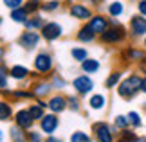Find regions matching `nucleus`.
<instances>
[{
    "instance_id": "nucleus-38",
    "label": "nucleus",
    "mask_w": 146,
    "mask_h": 142,
    "mask_svg": "<svg viewBox=\"0 0 146 142\" xmlns=\"http://www.w3.org/2000/svg\"><path fill=\"white\" fill-rule=\"evenodd\" d=\"M135 4H137V13L146 16V0H137Z\"/></svg>"
},
{
    "instance_id": "nucleus-43",
    "label": "nucleus",
    "mask_w": 146,
    "mask_h": 142,
    "mask_svg": "<svg viewBox=\"0 0 146 142\" xmlns=\"http://www.w3.org/2000/svg\"><path fill=\"white\" fill-rule=\"evenodd\" d=\"M4 58H5V49L2 47V45H0V63L4 61Z\"/></svg>"
},
{
    "instance_id": "nucleus-24",
    "label": "nucleus",
    "mask_w": 146,
    "mask_h": 142,
    "mask_svg": "<svg viewBox=\"0 0 146 142\" xmlns=\"http://www.w3.org/2000/svg\"><path fill=\"white\" fill-rule=\"evenodd\" d=\"M24 7L29 15H36V13H40V9H42V0H25Z\"/></svg>"
},
{
    "instance_id": "nucleus-1",
    "label": "nucleus",
    "mask_w": 146,
    "mask_h": 142,
    "mask_svg": "<svg viewBox=\"0 0 146 142\" xmlns=\"http://www.w3.org/2000/svg\"><path fill=\"white\" fill-rule=\"evenodd\" d=\"M141 76L139 74H130L128 77L121 79L119 85H117V94L123 99H132L135 94L141 92Z\"/></svg>"
},
{
    "instance_id": "nucleus-11",
    "label": "nucleus",
    "mask_w": 146,
    "mask_h": 142,
    "mask_svg": "<svg viewBox=\"0 0 146 142\" xmlns=\"http://www.w3.org/2000/svg\"><path fill=\"white\" fill-rule=\"evenodd\" d=\"M58 124H60V119L56 117V113H52V112L45 113V115L40 119V128H42V131L47 133V135L54 133L56 128H58Z\"/></svg>"
},
{
    "instance_id": "nucleus-51",
    "label": "nucleus",
    "mask_w": 146,
    "mask_h": 142,
    "mask_svg": "<svg viewBox=\"0 0 146 142\" xmlns=\"http://www.w3.org/2000/svg\"><path fill=\"white\" fill-rule=\"evenodd\" d=\"M144 63H146V61H144Z\"/></svg>"
},
{
    "instance_id": "nucleus-19",
    "label": "nucleus",
    "mask_w": 146,
    "mask_h": 142,
    "mask_svg": "<svg viewBox=\"0 0 146 142\" xmlns=\"http://www.w3.org/2000/svg\"><path fill=\"white\" fill-rule=\"evenodd\" d=\"M106 13H108L110 18H117V16H121L125 13V4L121 0H114V2H110L106 5Z\"/></svg>"
},
{
    "instance_id": "nucleus-29",
    "label": "nucleus",
    "mask_w": 146,
    "mask_h": 142,
    "mask_svg": "<svg viewBox=\"0 0 146 142\" xmlns=\"http://www.w3.org/2000/svg\"><path fill=\"white\" fill-rule=\"evenodd\" d=\"M70 56H72L76 61H80V63H81L83 59L88 58V52H87V49H83V47H74V49L70 50Z\"/></svg>"
},
{
    "instance_id": "nucleus-7",
    "label": "nucleus",
    "mask_w": 146,
    "mask_h": 142,
    "mask_svg": "<svg viewBox=\"0 0 146 142\" xmlns=\"http://www.w3.org/2000/svg\"><path fill=\"white\" fill-rule=\"evenodd\" d=\"M54 67V59L49 52H38L35 58V70L40 74H49Z\"/></svg>"
},
{
    "instance_id": "nucleus-28",
    "label": "nucleus",
    "mask_w": 146,
    "mask_h": 142,
    "mask_svg": "<svg viewBox=\"0 0 146 142\" xmlns=\"http://www.w3.org/2000/svg\"><path fill=\"white\" fill-rule=\"evenodd\" d=\"M121 76H123V74H121L119 70L112 72L110 76L106 77V81H105V87H106V88H114V87H117V85H119V81H121Z\"/></svg>"
},
{
    "instance_id": "nucleus-49",
    "label": "nucleus",
    "mask_w": 146,
    "mask_h": 142,
    "mask_svg": "<svg viewBox=\"0 0 146 142\" xmlns=\"http://www.w3.org/2000/svg\"><path fill=\"white\" fill-rule=\"evenodd\" d=\"M0 25H2V16H0Z\"/></svg>"
},
{
    "instance_id": "nucleus-45",
    "label": "nucleus",
    "mask_w": 146,
    "mask_h": 142,
    "mask_svg": "<svg viewBox=\"0 0 146 142\" xmlns=\"http://www.w3.org/2000/svg\"><path fill=\"white\" fill-rule=\"evenodd\" d=\"M135 142H146L144 137H135Z\"/></svg>"
},
{
    "instance_id": "nucleus-8",
    "label": "nucleus",
    "mask_w": 146,
    "mask_h": 142,
    "mask_svg": "<svg viewBox=\"0 0 146 142\" xmlns=\"http://www.w3.org/2000/svg\"><path fill=\"white\" fill-rule=\"evenodd\" d=\"M87 25L90 27V29L94 31V34L99 36L101 32H105L106 29H108V25H110V20L106 18L105 15H92L90 18L87 20Z\"/></svg>"
},
{
    "instance_id": "nucleus-5",
    "label": "nucleus",
    "mask_w": 146,
    "mask_h": 142,
    "mask_svg": "<svg viewBox=\"0 0 146 142\" xmlns=\"http://www.w3.org/2000/svg\"><path fill=\"white\" fill-rule=\"evenodd\" d=\"M69 15L72 16V18H76V20L87 22L94 13H92L90 5H87V4H83V2H72L69 5Z\"/></svg>"
},
{
    "instance_id": "nucleus-33",
    "label": "nucleus",
    "mask_w": 146,
    "mask_h": 142,
    "mask_svg": "<svg viewBox=\"0 0 146 142\" xmlns=\"http://www.w3.org/2000/svg\"><path fill=\"white\" fill-rule=\"evenodd\" d=\"M70 142H90V137L83 131H74L70 137Z\"/></svg>"
},
{
    "instance_id": "nucleus-36",
    "label": "nucleus",
    "mask_w": 146,
    "mask_h": 142,
    "mask_svg": "<svg viewBox=\"0 0 146 142\" xmlns=\"http://www.w3.org/2000/svg\"><path fill=\"white\" fill-rule=\"evenodd\" d=\"M67 108H70V110H80V101L76 97H67Z\"/></svg>"
},
{
    "instance_id": "nucleus-48",
    "label": "nucleus",
    "mask_w": 146,
    "mask_h": 142,
    "mask_svg": "<svg viewBox=\"0 0 146 142\" xmlns=\"http://www.w3.org/2000/svg\"><path fill=\"white\" fill-rule=\"evenodd\" d=\"M144 49H146V36H144Z\"/></svg>"
},
{
    "instance_id": "nucleus-46",
    "label": "nucleus",
    "mask_w": 146,
    "mask_h": 142,
    "mask_svg": "<svg viewBox=\"0 0 146 142\" xmlns=\"http://www.w3.org/2000/svg\"><path fill=\"white\" fill-rule=\"evenodd\" d=\"M2 140H4V131L0 129V142H2Z\"/></svg>"
},
{
    "instance_id": "nucleus-47",
    "label": "nucleus",
    "mask_w": 146,
    "mask_h": 142,
    "mask_svg": "<svg viewBox=\"0 0 146 142\" xmlns=\"http://www.w3.org/2000/svg\"><path fill=\"white\" fill-rule=\"evenodd\" d=\"M121 142H135V139H133V140H121Z\"/></svg>"
},
{
    "instance_id": "nucleus-20",
    "label": "nucleus",
    "mask_w": 146,
    "mask_h": 142,
    "mask_svg": "<svg viewBox=\"0 0 146 142\" xmlns=\"http://www.w3.org/2000/svg\"><path fill=\"white\" fill-rule=\"evenodd\" d=\"M99 69H101V63L94 58H87V59L81 61V70L85 74H96Z\"/></svg>"
},
{
    "instance_id": "nucleus-22",
    "label": "nucleus",
    "mask_w": 146,
    "mask_h": 142,
    "mask_svg": "<svg viewBox=\"0 0 146 142\" xmlns=\"http://www.w3.org/2000/svg\"><path fill=\"white\" fill-rule=\"evenodd\" d=\"M88 104H90L92 110H103L106 104V97L103 94H94L90 99H88Z\"/></svg>"
},
{
    "instance_id": "nucleus-4",
    "label": "nucleus",
    "mask_w": 146,
    "mask_h": 142,
    "mask_svg": "<svg viewBox=\"0 0 146 142\" xmlns=\"http://www.w3.org/2000/svg\"><path fill=\"white\" fill-rule=\"evenodd\" d=\"M40 34L45 42H56L58 38L63 36V27L58 22H45L43 27L40 29Z\"/></svg>"
},
{
    "instance_id": "nucleus-32",
    "label": "nucleus",
    "mask_w": 146,
    "mask_h": 142,
    "mask_svg": "<svg viewBox=\"0 0 146 142\" xmlns=\"http://www.w3.org/2000/svg\"><path fill=\"white\" fill-rule=\"evenodd\" d=\"M114 126L119 128V129H126L128 128V117L126 115H117L114 119Z\"/></svg>"
},
{
    "instance_id": "nucleus-39",
    "label": "nucleus",
    "mask_w": 146,
    "mask_h": 142,
    "mask_svg": "<svg viewBox=\"0 0 146 142\" xmlns=\"http://www.w3.org/2000/svg\"><path fill=\"white\" fill-rule=\"evenodd\" d=\"M135 139V133L128 131V129H123V140H133Z\"/></svg>"
},
{
    "instance_id": "nucleus-35",
    "label": "nucleus",
    "mask_w": 146,
    "mask_h": 142,
    "mask_svg": "<svg viewBox=\"0 0 146 142\" xmlns=\"http://www.w3.org/2000/svg\"><path fill=\"white\" fill-rule=\"evenodd\" d=\"M50 85H52V88H65V79H61L60 76H52V81H50Z\"/></svg>"
},
{
    "instance_id": "nucleus-30",
    "label": "nucleus",
    "mask_w": 146,
    "mask_h": 142,
    "mask_svg": "<svg viewBox=\"0 0 146 142\" xmlns=\"http://www.w3.org/2000/svg\"><path fill=\"white\" fill-rule=\"evenodd\" d=\"M7 77H9V70L5 69L4 63H0V90L7 88Z\"/></svg>"
},
{
    "instance_id": "nucleus-31",
    "label": "nucleus",
    "mask_w": 146,
    "mask_h": 142,
    "mask_svg": "<svg viewBox=\"0 0 146 142\" xmlns=\"http://www.w3.org/2000/svg\"><path fill=\"white\" fill-rule=\"evenodd\" d=\"M126 117H128V124H132L133 128H139V126L143 124V121H141V115H139L137 112H130Z\"/></svg>"
},
{
    "instance_id": "nucleus-14",
    "label": "nucleus",
    "mask_w": 146,
    "mask_h": 142,
    "mask_svg": "<svg viewBox=\"0 0 146 142\" xmlns=\"http://www.w3.org/2000/svg\"><path fill=\"white\" fill-rule=\"evenodd\" d=\"M43 24H45V20H43V16L40 13H36V15H31L29 18H27V22L24 24V27L27 31H40Z\"/></svg>"
},
{
    "instance_id": "nucleus-26",
    "label": "nucleus",
    "mask_w": 146,
    "mask_h": 142,
    "mask_svg": "<svg viewBox=\"0 0 146 142\" xmlns=\"http://www.w3.org/2000/svg\"><path fill=\"white\" fill-rule=\"evenodd\" d=\"M9 135H11V140L13 142H25V133H24V129L18 128V126H13L9 129Z\"/></svg>"
},
{
    "instance_id": "nucleus-13",
    "label": "nucleus",
    "mask_w": 146,
    "mask_h": 142,
    "mask_svg": "<svg viewBox=\"0 0 146 142\" xmlns=\"http://www.w3.org/2000/svg\"><path fill=\"white\" fill-rule=\"evenodd\" d=\"M47 108L52 113H61L67 108V97H63V95H52L49 101H47Z\"/></svg>"
},
{
    "instance_id": "nucleus-12",
    "label": "nucleus",
    "mask_w": 146,
    "mask_h": 142,
    "mask_svg": "<svg viewBox=\"0 0 146 142\" xmlns=\"http://www.w3.org/2000/svg\"><path fill=\"white\" fill-rule=\"evenodd\" d=\"M15 122H16V126L22 128V129H31L33 124H35V119L31 117L29 110H18L15 113Z\"/></svg>"
},
{
    "instance_id": "nucleus-27",
    "label": "nucleus",
    "mask_w": 146,
    "mask_h": 142,
    "mask_svg": "<svg viewBox=\"0 0 146 142\" xmlns=\"http://www.w3.org/2000/svg\"><path fill=\"white\" fill-rule=\"evenodd\" d=\"M27 110H29V113H31V117L35 119V121H40V119L45 115V108H42L38 103H35V104H31L29 108H27Z\"/></svg>"
},
{
    "instance_id": "nucleus-50",
    "label": "nucleus",
    "mask_w": 146,
    "mask_h": 142,
    "mask_svg": "<svg viewBox=\"0 0 146 142\" xmlns=\"http://www.w3.org/2000/svg\"><path fill=\"white\" fill-rule=\"evenodd\" d=\"M132 2H137V0H132Z\"/></svg>"
},
{
    "instance_id": "nucleus-9",
    "label": "nucleus",
    "mask_w": 146,
    "mask_h": 142,
    "mask_svg": "<svg viewBox=\"0 0 146 142\" xmlns=\"http://www.w3.org/2000/svg\"><path fill=\"white\" fill-rule=\"evenodd\" d=\"M114 128H110L106 122H96L94 124V133H96L98 142H112L114 140Z\"/></svg>"
},
{
    "instance_id": "nucleus-40",
    "label": "nucleus",
    "mask_w": 146,
    "mask_h": 142,
    "mask_svg": "<svg viewBox=\"0 0 146 142\" xmlns=\"http://www.w3.org/2000/svg\"><path fill=\"white\" fill-rule=\"evenodd\" d=\"M29 139H31V142H42L40 133H36V131H31L29 133Z\"/></svg>"
},
{
    "instance_id": "nucleus-37",
    "label": "nucleus",
    "mask_w": 146,
    "mask_h": 142,
    "mask_svg": "<svg viewBox=\"0 0 146 142\" xmlns=\"http://www.w3.org/2000/svg\"><path fill=\"white\" fill-rule=\"evenodd\" d=\"M13 97H18V99H29V97H33V92H24V90H18V92H13Z\"/></svg>"
},
{
    "instance_id": "nucleus-25",
    "label": "nucleus",
    "mask_w": 146,
    "mask_h": 142,
    "mask_svg": "<svg viewBox=\"0 0 146 142\" xmlns=\"http://www.w3.org/2000/svg\"><path fill=\"white\" fill-rule=\"evenodd\" d=\"M61 7V2L60 0H47V2H42V9L43 13H54V11H58Z\"/></svg>"
},
{
    "instance_id": "nucleus-3",
    "label": "nucleus",
    "mask_w": 146,
    "mask_h": 142,
    "mask_svg": "<svg viewBox=\"0 0 146 142\" xmlns=\"http://www.w3.org/2000/svg\"><path fill=\"white\" fill-rule=\"evenodd\" d=\"M40 40H42V34L38 31H27L25 29L18 36V45L22 49H25V50H33V49H36L38 45H40Z\"/></svg>"
},
{
    "instance_id": "nucleus-10",
    "label": "nucleus",
    "mask_w": 146,
    "mask_h": 142,
    "mask_svg": "<svg viewBox=\"0 0 146 142\" xmlns=\"http://www.w3.org/2000/svg\"><path fill=\"white\" fill-rule=\"evenodd\" d=\"M128 29L133 36H146V16L143 15H133L130 18V24H128Z\"/></svg>"
},
{
    "instance_id": "nucleus-6",
    "label": "nucleus",
    "mask_w": 146,
    "mask_h": 142,
    "mask_svg": "<svg viewBox=\"0 0 146 142\" xmlns=\"http://www.w3.org/2000/svg\"><path fill=\"white\" fill-rule=\"evenodd\" d=\"M72 87H74L76 94L87 95V94H90L94 90V81H92V77L88 76V74H81V76H78L74 81H72Z\"/></svg>"
},
{
    "instance_id": "nucleus-17",
    "label": "nucleus",
    "mask_w": 146,
    "mask_h": 142,
    "mask_svg": "<svg viewBox=\"0 0 146 142\" xmlns=\"http://www.w3.org/2000/svg\"><path fill=\"white\" fill-rule=\"evenodd\" d=\"M50 90H52V85L50 83H45V81H40V83H36L35 87H33V97H38V99H42V97H45V95L50 94Z\"/></svg>"
},
{
    "instance_id": "nucleus-41",
    "label": "nucleus",
    "mask_w": 146,
    "mask_h": 142,
    "mask_svg": "<svg viewBox=\"0 0 146 142\" xmlns=\"http://www.w3.org/2000/svg\"><path fill=\"white\" fill-rule=\"evenodd\" d=\"M88 2H90L94 7H99V5H103V4H105V0H88Z\"/></svg>"
},
{
    "instance_id": "nucleus-23",
    "label": "nucleus",
    "mask_w": 146,
    "mask_h": 142,
    "mask_svg": "<svg viewBox=\"0 0 146 142\" xmlns=\"http://www.w3.org/2000/svg\"><path fill=\"white\" fill-rule=\"evenodd\" d=\"M13 117V108L7 101H0V121H9Z\"/></svg>"
},
{
    "instance_id": "nucleus-34",
    "label": "nucleus",
    "mask_w": 146,
    "mask_h": 142,
    "mask_svg": "<svg viewBox=\"0 0 146 142\" xmlns=\"http://www.w3.org/2000/svg\"><path fill=\"white\" fill-rule=\"evenodd\" d=\"M24 2H25V0H2V4H4L9 11H11V9H16V7H22V5H24Z\"/></svg>"
},
{
    "instance_id": "nucleus-21",
    "label": "nucleus",
    "mask_w": 146,
    "mask_h": 142,
    "mask_svg": "<svg viewBox=\"0 0 146 142\" xmlns=\"http://www.w3.org/2000/svg\"><path fill=\"white\" fill-rule=\"evenodd\" d=\"M9 76L13 79H16V81H22V79H25L29 76V69L24 67V65H15V67L9 69Z\"/></svg>"
},
{
    "instance_id": "nucleus-42",
    "label": "nucleus",
    "mask_w": 146,
    "mask_h": 142,
    "mask_svg": "<svg viewBox=\"0 0 146 142\" xmlns=\"http://www.w3.org/2000/svg\"><path fill=\"white\" fill-rule=\"evenodd\" d=\"M141 92H143V94H146V77H143V79H141Z\"/></svg>"
},
{
    "instance_id": "nucleus-2",
    "label": "nucleus",
    "mask_w": 146,
    "mask_h": 142,
    "mask_svg": "<svg viewBox=\"0 0 146 142\" xmlns=\"http://www.w3.org/2000/svg\"><path fill=\"white\" fill-rule=\"evenodd\" d=\"M99 40H101V43H105V45L121 43V42H125V40H126V31H125V27L119 25V24L108 25V29L99 34Z\"/></svg>"
},
{
    "instance_id": "nucleus-16",
    "label": "nucleus",
    "mask_w": 146,
    "mask_h": 142,
    "mask_svg": "<svg viewBox=\"0 0 146 142\" xmlns=\"http://www.w3.org/2000/svg\"><path fill=\"white\" fill-rule=\"evenodd\" d=\"M29 16H31V15L25 11L24 5H22V7H16V9H11V11H9V18L13 20L15 24H22V25H24Z\"/></svg>"
},
{
    "instance_id": "nucleus-44",
    "label": "nucleus",
    "mask_w": 146,
    "mask_h": 142,
    "mask_svg": "<svg viewBox=\"0 0 146 142\" xmlns=\"http://www.w3.org/2000/svg\"><path fill=\"white\" fill-rule=\"evenodd\" d=\"M45 142H61V140H60V139H56V137H49Z\"/></svg>"
},
{
    "instance_id": "nucleus-18",
    "label": "nucleus",
    "mask_w": 146,
    "mask_h": 142,
    "mask_svg": "<svg viewBox=\"0 0 146 142\" xmlns=\"http://www.w3.org/2000/svg\"><path fill=\"white\" fill-rule=\"evenodd\" d=\"M123 58H126L128 61H144L146 59V54L143 49H137V47H130L123 52Z\"/></svg>"
},
{
    "instance_id": "nucleus-15",
    "label": "nucleus",
    "mask_w": 146,
    "mask_h": 142,
    "mask_svg": "<svg viewBox=\"0 0 146 142\" xmlns=\"http://www.w3.org/2000/svg\"><path fill=\"white\" fill-rule=\"evenodd\" d=\"M76 40L81 42V43H92L94 40H96V34H94V31L85 24V25H81V29L76 32Z\"/></svg>"
}]
</instances>
